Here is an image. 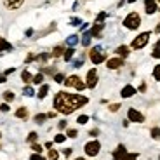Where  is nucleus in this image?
I'll list each match as a JSON object with an SVG mask.
<instances>
[{"label": "nucleus", "instance_id": "50", "mask_svg": "<svg viewBox=\"0 0 160 160\" xmlns=\"http://www.w3.org/2000/svg\"><path fill=\"white\" fill-rule=\"evenodd\" d=\"M158 158H160V155H158Z\"/></svg>", "mask_w": 160, "mask_h": 160}, {"label": "nucleus", "instance_id": "44", "mask_svg": "<svg viewBox=\"0 0 160 160\" xmlns=\"http://www.w3.org/2000/svg\"><path fill=\"white\" fill-rule=\"evenodd\" d=\"M64 127H66V122H64V120H61V122H59V129H64Z\"/></svg>", "mask_w": 160, "mask_h": 160}, {"label": "nucleus", "instance_id": "21", "mask_svg": "<svg viewBox=\"0 0 160 160\" xmlns=\"http://www.w3.org/2000/svg\"><path fill=\"white\" fill-rule=\"evenodd\" d=\"M73 54H75V49H73V47L66 49V51H64V54H63V56H64V61H70V59L73 58Z\"/></svg>", "mask_w": 160, "mask_h": 160}, {"label": "nucleus", "instance_id": "46", "mask_svg": "<svg viewBox=\"0 0 160 160\" xmlns=\"http://www.w3.org/2000/svg\"><path fill=\"white\" fill-rule=\"evenodd\" d=\"M72 24H73V26H75V24H80V19H73Z\"/></svg>", "mask_w": 160, "mask_h": 160}, {"label": "nucleus", "instance_id": "30", "mask_svg": "<svg viewBox=\"0 0 160 160\" xmlns=\"http://www.w3.org/2000/svg\"><path fill=\"white\" fill-rule=\"evenodd\" d=\"M37 138H38V134H37V132H30V134H28V141H30V143H35Z\"/></svg>", "mask_w": 160, "mask_h": 160}, {"label": "nucleus", "instance_id": "39", "mask_svg": "<svg viewBox=\"0 0 160 160\" xmlns=\"http://www.w3.org/2000/svg\"><path fill=\"white\" fill-rule=\"evenodd\" d=\"M30 158H32V160H45V158H44V157H40V155H38V153H33V155H32V157H30Z\"/></svg>", "mask_w": 160, "mask_h": 160}, {"label": "nucleus", "instance_id": "48", "mask_svg": "<svg viewBox=\"0 0 160 160\" xmlns=\"http://www.w3.org/2000/svg\"><path fill=\"white\" fill-rule=\"evenodd\" d=\"M75 160H85V158H84V157H78V158H75Z\"/></svg>", "mask_w": 160, "mask_h": 160}, {"label": "nucleus", "instance_id": "25", "mask_svg": "<svg viewBox=\"0 0 160 160\" xmlns=\"http://www.w3.org/2000/svg\"><path fill=\"white\" fill-rule=\"evenodd\" d=\"M122 160H138V153H125Z\"/></svg>", "mask_w": 160, "mask_h": 160}, {"label": "nucleus", "instance_id": "32", "mask_svg": "<svg viewBox=\"0 0 160 160\" xmlns=\"http://www.w3.org/2000/svg\"><path fill=\"white\" fill-rule=\"evenodd\" d=\"M89 44H91V33H87V35L84 37V40H82V45H85V47H87Z\"/></svg>", "mask_w": 160, "mask_h": 160}, {"label": "nucleus", "instance_id": "10", "mask_svg": "<svg viewBox=\"0 0 160 160\" xmlns=\"http://www.w3.org/2000/svg\"><path fill=\"white\" fill-rule=\"evenodd\" d=\"M144 11H146V14H155L158 11V5L155 0H144Z\"/></svg>", "mask_w": 160, "mask_h": 160}, {"label": "nucleus", "instance_id": "34", "mask_svg": "<svg viewBox=\"0 0 160 160\" xmlns=\"http://www.w3.org/2000/svg\"><path fill=\"white\" fill-rule=\"evenodd\" d=\"M54 80H56L58 84H61V82H64V75L63 73H58V75H54Z\"/></svg>", "mask_w": 160, "mask_h": 160}, {"label": "nucleus", "instance_id": "5", "mask_svg": "<svg viewBox=\"0 0 160 160\" xmlns=\"http://www.w3.org/2000/svg\"><path fill=\"white\" fill-rule=\"evenodd\" d=\"M85 153H87L89 157H96L98 153H99V150H101V144H99V141H89L87 144H85Z\"/></svg>", "mask_w": 160, "mask_h": 160}, {"label": "nucleus", "instance_id": "24", "mask_svg": "<svg viewBox=\"0 0 160 160\" xmlns=\"http://www.w3.org/2000/svg\"><path fill=\"white\" fill-rule=\"evenodd\" d=\"M152 138L153 139H160V127H153L152 129Z\"/></svg>", "mask_w": 160, "mask_h": 160}, {"label": "nucleus", "instance_id": "17", "mask_svg": "<svg viewBox=\"0 0 160 160\" xmlns=\"http://www.w3.org/2000/svg\"><path fill=\"white\" fill-rule=\"evenodd\" d=\"M21 78H23V82H26V84H30V82H33V75L28 72V70H24V72L21 73Z\"/></svg>", "mask_w": 160, "mask_h": 160}, {"label": "nucleus", "instance_id": "49", "mask_svg": "<svg viewBox=\"0 0 160 160\" xmlns=\"http://www.w3.org/2000/svg\"><path fill=\"white\" fill-rule=\"evenodd\" d=\"M127 2H136V0H127Z\"/></svg>", "mask_w": 160, "mask_h": 160}, {"label": "nucleus", "instance_id": "26", "mask_svg": "<svg viewBox=\"0 0 160 160\" xmlns=\"http://www.w3.org/2000/svg\"><path fill=\"white\" fill-rule=\"evenodd\" d=\"M4 99H5V101H12V99H14V92L5 91V92H4Z\"/></svg>", "mask_w": 160, "mask_h": 160}, {"label": "nucleus", "instance_id": "16", "mask_svg": "<svg viewBox=\"0 0 160 160\" xmlns=\"http://www.w3.org/2000/svg\"><path fill=\"white\" fill-rule=\"evenodd\" d=\"M4 51H12V45L9 44L5 38H2V37H0V52H4Z\"/></svg>", "mask_w": 160, "mask_h": 160}, {"label": "nucleus", "instance_id": "35", "mask_svg": "<svg viewBox=\"0 0 160 160\" xmlns=\"http://www.w3.org/2000/svg\"><path fill=\"white\" fill-rule=\"evenodd\" d=\"M24 96H33V94H35V92H33V89L32 87H30V85H28V87H24Z\"/></svg>", "mask_w": 160, "mask_h": 160}, {"label": "nucleus", "instance_id": "12", "mask_svg": "<svg viewBox=\"0 0 160 160\" xmlns=\"http://www.w3.org/2000/svg\"><path fill=\"white\" fill-rule=\"evenodd\" d=\"M134 94H136V89L132 87V85H125V87L120 91V96L122 98H132Z\"/></svg>", "mask_w": 160, "mask_h": 160}, {"label": "nucleus", "instance_id": "28", "mask_svg": "<svg viewBox=\"0 0 160 160\" xmlns=\"http://www.w3.org/2000/svg\"><path fill=\"white\" fill-rule=\"evenodd\" d=\"M87 120H89V117H87V115H80L78 118H77V122L84 125V124H87Z\"/></svg>", "mask_w": 160, "mask_h": 160}, {"label": "nucleus", "instance_id": "15", "mask_svg": "<svg viewBox=\"0 0 160 160\" xmlns=\"http://www.w3.org/2000/svg\"><path fill=\"white\" fill-rule=\"evenodd\" d=\"M101 30H103V24H101L99 21H98V23L94 24V28H92V30H91V32H89V33H91V37H99Z\"/></svg>", "mask_w": 160, "mask_h": 160}, {"label": "nucleus", "instance_id": "29", "mask_svg": "<svg viewBox=\"0 0 160 160\" xmlns=\"http://www.w3.org/2000/svg\"><path fill=\"white\" fill-rule=\"evenodd\" d=\"M153 77H155V80H160V64L153 68Z\"/></svg>", "mask_w": 160, "mask_h": 160}, {"label": "nucleus", "instance_id": "1", "mask_svg": "<svg viewBox=\"0 0 160 160\" xmlns=\"http://www.w3.org/2000/svg\"><path fill=\"white\" fill-rule=\"evenodd\" d=\"M89 103V98L85 96H80V94H70V92H58L56 98H54V108L58 112L64 113V115H70L73 113L77 108L84 106V104Z\"/></svg>", "mask_w": 160, "mask_h": 160}, {"label": "nucleus", "instance_id": "31", "mask_svg": "<svg viewBox=\"0 0 160 160\" xmlns=\"http://www.w3.org/2000/svg\"><path fill=\"white\" fill-rule=\"evenodd\" d=\"M77 42H78V37H77V35H72V37H68V44H70V45H75Z\"/></svg>", "mask_w": 160, "mask_h": 160}, {"label": "nucleus", "instance_id": "33", "mask_svg": "<svg viewBox=\"0 0 160 160\" xmlns=\"http://www.w3.org/2000/svg\"><path fill=\"white\" fill-rule=\"evenodd\" d=\"M68 138H77L78 136V132H77V129H68V134H66Z\"/></svg>", "mask_w": 160, "mask_h": 160}, {"label": "nucleus", "instance_id": "4", "mask_svg": "<svg viewBox=\"0 0 160 160\" xmlns=\"http://www.w3.org/2000/svg\"><path fill=\"white\" fill-rule=\"evenodd\" d=\"M148 40H150V32H144V33H139V35H138L136 38L132 40V44H131V47H132V49H143L144 45L148 44Z\"/></svg>", "mask_w": 160, "mask_h": 160}, {"label": "nucleus", "instance_id": "3", "mask_svg": "<svg viewBox=\"0 0 160 160\" xmlns=\"http://www.w3.org/2000/svg\"><path fill=\"white\" fill-rule=\"evenodd\" d=\"M64 85H66V87H75L77 91H84V89L87 87L85 82H82L80 77H77V75H72V77H68V78H64Z\"/></svg>", "mask_w": 160, "mask_h": 160}, {"label": "nucleus", "instance_id": "19", "mask_svg": "<svg viewBox=\"0 0 160 160\" xmlns=\"http://www.w3.org/2000/svg\"><path fill=\"white\" fill-rule=\"evenodd\" d=\"M16 117H18V118H26V117H28V108L21 106V108L16 112Z\"/></svg>", "mask_w": 160, "mask_h": 160}, {"label": "nucleus", "instance_id": "6", "mask_svg": "<svg viewBox=\"0 0 160 160\" xmlns=\"http://www.w3.org/2000/svg\"><path fill=\"white\" fill-rule=\"evenodd\" d=\"M127 117L131 122H136V124H141V122H144V115L141 112H138L136 108H129L127 112Z\"/></svg>", "mask_w": 160, "mask_h": 160}, {"label": "nucleus", "instance_id": "18", "mask_svg": "<svg viewBox=\"0 0 160 160\" xmlns=\"http://www.w3.org/2000/svg\"><path fill=\"white\" fill-rule=\"evenodd\" d=\"M47 92H49V85H47V84H44L42 87H40V91H38V94H37V96H38L40 99H44V98L47 96Z\"/></svg>", "mask_w": 160, "mask_h": 160}, {"label": "nucleus", "instance_id": "2", "mask_svg": "<svg viewBox=\"0 0 160 160\" xmlns=\"http://www.w3.org/2000/svg\"><path fill=\"white\" fill-rule=\"evenodd\" d=\"M139 24H141V18H139L138 12H131V14H127L125 19H124V26L129 30H138Z\"/></svg>", "mask_w": 160, "mask_h": 160}, {"label": "nucleus", "instance_id": "45", "mask_svg": "<svg viewBox=\"0 0 160 160\" xmlns=\"http://www.w3.org/2000/svg\"><path fill=\"white\" fill-rule=\"evenodd\" d=\"M98 134H99V131H96V129H94V131H91V136H98Z\"/></svg>", "mask_w": 160, "mask_h": 160}, {"label": "nucleus", "instance_id": "14", "mask_svg": "<svg viewBox=\"0 0 160 160\" xmlns=\"http://www.w3.org/2000/svg\"><path fill=\"white\" fill-rule=\"evenodd\" d=\"M117 54H118L120 58H127L129 56V47L127 45H120V47H117Z\"/></svg>", "mask_w": 160, "mask_h": 160}, {"label": "nucleus", "instance_id": "27", "mask_svg": "<svg viewBox=\"0 0 160 160\" xmlns=\"http://www.w3.org/2000/svg\"><path fill=\"white\" fill-rule=\"evenodd\" d=\"M42 82H44V75H42V73L33 77V84H42Z\"/></svg>", "mask_w": 160, "mask_h": 160}, {"label": "nucleus", "instance_id": "43", "mask_svg": "<svg viewBox=\"0 0 160 160\" xmlns=\"http://www.w3.org/2000/svg\"><path fill=\"white\" fill-rule=\"evenodd\" d=\"M104 18H106V14H104V12H101L99 16H98V21H103V19H104Z\"/></svg>", "mask_w": 160, "mask_h": 160}, {"label": "nucleus", "instance_id": "13", "mask_svg": "<svg viewBox=\"0 0 160 160\" xmlns=\"http://www.w3.org/2000/svg\"><path fill=\"white\" fill-rule=\"evenodd\" d=\"M125 153H127L125 146H124V144H118V148L115 150V153H113V160H122Z\"/></svg>", "mask_w": 160, "mask_h": 160}, {"label": "nucleus", "instance_id": "40", "mask_svg": "<svg viewBox=\"0 0 160 160\" xmlns=\"http://www.w3.org/2000/svg\"><path fill=\"white\" fill-rule=\"evenodd\" d=\"M153 58H158L160 59V49H153V54H152Z\"/></svg>", "mask_w": 160, "mask_h": 160}, {"label": "nucleus", "instance_id": "51", "mask_svg": "<svg viewBox=\"0 0 160 160\" xmlns=\"http://www.w3.org/2000/svg\"><path fill=\"white\" fill-rule=\"evenodd\" d=\"M0 136H2V134H0Z\"/></svg>", "mask_w": 160, "mask_h": 160}, {"label": "nucleus", "instance_id": "11", "mask_svg": "<svg viewBox=\"0 0 160 160\" xmlns=\"http://www.w3.org/2000/svg\"><path fill=\"white\" fill-rule=\"evenodd\" d=\"M24 0H4V4L7 9H11V11H16V9H19L21 5H23Z\"/></svg>", "mask_w": 160, "mask_h": 160}, {"label": "nucleus", "instance_id": "22", "mask_svg": "<svg viewBox=\"0 0 160 160\" xmlns=\"http://www.w3.org/2000/svg\"><path fill=\"white\" fill-rule=\"evenodd\" d=\"M45 120H47V115H45V113H38V115H35V122H37V124H44Z\"/></svg>", "mask_w": 160, "mask_h": 160}, {"label": "nucleus", "instance_id": "38", "mask_svg": "<svg viewBox=\"0 0 160 160\" xmlns=\"http://www.w3.org/2000/svg\"><path fill=\"white\" fill-rule=\"evenodd\" d=\"M118 108H120L118 103H117V104H110V112H118Z\"/></svg>", "mask_w": 160, "mask_h": 160}, {"label": "nucleus", "instance_id": "41", "mask_svg": "<svg viewBox=\"0 0 160 160\" xmlns=\"http://www.w3.org/2000/svg\"><path fill=\"white\" fill-rule=\"evenodd\" d=\"M0 110H2V112H9V104H7V103L0 104Z\"/></svg>", "mask_w": 160, "mask_h": 160}, {"label": "nucleus", "instance_id": "36", "mask_svg": "<svg viewBox=\"0 0 160 160\" xmlns=\"http://www.w3.org/2000/svg\"><path fill=\"white\" fill-rule=\"evenodd\" d=\"M64 139H66V136H64V134H58V136L54 138V141H56V143H63Z\"/></svg>", "mask_w": 160, "mask_h": 160}, {"label": "nucleus", "instance_id": "37", "mask_svg": "<svg viewBox=\"0 0 160 160\" xmlns=\"http://www.w3.org/2000/svg\"><path fill=\"white\" fill-rule=\"evenodd\" d=\"M32 150L35 153H42V146H40V144H32Z\"/></svg>", "mask_w": 160, "mask_h": 160}, {"label": "nucleus", "instance_id": "7", "mask_svg": "<svg viewBox=\"0 0 160 160\" xmlns=\"http://www.w3.org/2000/svg\"><path fill=\"white\" fill-rule=\"evenodd\" d=\"M104 59H106V54H104V52H101L98 47H94V49L91 51V61H92L94 64H99V63H103Z\"/></svg>", "mask_w": 160, "mask_h": 160}, {"label": "nucleus", "instance_id": "20", "mask_svg": "<svg viewBox=\"0 0 160 160\" xmlns=\"http://www.w3.org/2000/svg\"><path fill=\"white\" fill-rule=\"evenodd\" d=\"M64 54V47L63 45H58V47H54V51H52V56L54 58H59Z\"/></svg>", "mask_w": 160, "mask_h": 160}, {"label": "nucleus", "instance_id": "9", "mask_svg": "<svg viewBox=\"0 0 160 160\" xmlns=\"http://www.w3.org/2000/svg\"><path fill=\"white\" fill-rule=\"evenodd\" d=\"M122 64H124V59H122V58H112V59L106 61V66H108L110 70H118Z\"/></svg>", "mask_w": 160, "mask_h": 160}, {"label": "nucleus", "instance_id": "42", "mask_svg": "<svg viewBox=\"0 0 160 160\" xmlns=\"http://www.w3.org/2000/svg\"><path fill=\"white\" fill-rule=\"evenodd\" d=\"M72 152H73L72 148H66V150H64V155H66V157H70V155H72Z\"/></svg>", "mask_w": 160, "mask_h": 160}, {"label": "nucleus", "instance_id": "8", "mask_svg": "<svg viewBox=\"0 0 160 160\" xmlns=\"http://www.w3.org/2000/svg\"><path fill=\"white\" fill-rule=\"evenodd\" d=\"M96 84H98V72H96V68H92L87 72V82H85V85L89 89H94Z\"/></svg>", "mask_w": 160, "mask_h": 160}, {"label": "nucleus", "instance_id": "47", "mask_svg": "<svg viewBox=\"0 0 160 160\" xmlns=\"http://www.w3.org/2000/svg\"><path fill=\"white\" fill-rule=\"evenodd\" d=\"M4 82H5V75H2L0 77V84H4Z\"/></svg>", "mask_w": 160, "mask_h": 160}, {"label": "nucleus", "instance_id": "23", "mask_svg": "<svg viewBox=\"0 0 160 160\" xmlns=\"http://www.w3.org/2000/svg\"><path fill=\"white\" fill-rule=\"evenodd\" d=\"M58 158H59L58 150H49V160H58Z\"/></svg>", "mask_w": 160, "mask_h": 160}]
</instances>
